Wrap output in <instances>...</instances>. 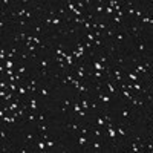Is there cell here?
<instances>
[{
    "instance_id": "cell-1",
    "label": "cell",
    "mask_w": 153,
    "mask_h": 153,
    "mask_svg": "<svg viewBox=\"0 0 153 153\" xmlns=\"http://www.w3.org/2000/svg\"><path fill=\"white\" fill-rule=\"evenodd\" d=\"M103 83H104V89L109 92V95H113V97H118L120 98V87H118L117 83L109 80V78H106Z\"/></svg>"
},
{
    "instance_id": "cell-12",
    "label": "cell",
    "mask_w": 153,
    "mask_h": 153,
    "mask_svg": "<svg viewBox=\"0 0 153 153\" xmlns=\"http://www.w3.org/2000/svg\"><path fill=\"white\" fill-rule=\"evenodd\" d=\"M23 121H26V123H38V120H37V112H32V110H28L26 112V115H25V118H23Z\"/></svg>"
},
{
    "instance_id": "cell-17",
    "label": "cell",
    "mask_w": 153,
    "mask_h": 153,
    "mask_svg": "<svg viewBox=\"0 0 153 153\" xmlns=\"http://www.w3.org/2000/svg\"><path fill=\"white\" fill-rule=\"evenodd\" d=\"M92 43H94V48H95L97 51H98V49H104V48H106V45H107V43H106V40H103V38H95V40H94Z\"/></svg>"
},
{
    "instance_id": "cell-19",
    "label": "cell",
    "mask_w": 153,
    "mask_h": 153,
    "mask_svg": "<svg viewBox=\"0 0 153 153\" xmlns=\"http://www.w3.org/2000/svg\"><path fill=\"white\" fill-rule=\"evenodd\" d=\"M38 97L49 98V97H51V92L48 91V87H40V89H38Z\"/></svg>"
},
{
    "instance_id": "cell-31",
    "label": "cell",
    "mask_w": 153,
    "mask_h": 153,
    "mask_svg": "<svg viewBox=\"0 0 153 153\" xmlns=\"http://www.w3.org/2000/svg\"><path fill=\"white\" fill-rule=\"evenodd\" d=\"M61 104H63V106H66V107L69 109V106H71V100H68V98H65V100H63V101H61Z\"/></svg>"
},
{
    "instance_id": "cell-25",
    "label": "cell",
    "mask_w": 153,
    "mask_h": 153,
    "mask_svg": "<svg viewBox=\"0 0 153 153\" xmlns=\"http://www.w3.org/2000/svg\"><path fill=\"white\" fill-rule=\"evenodd\" d=\"M19 83H8V89L11 92H17V89H19Z\"/></svg>"
},
{
    "instance_id": "cell-9",
    "label": "cell",
    "mask_w": 153,
    "mask_h": 153,
    "mask_svg": "<svg viewBox=\"0 0 153 153\" xmlns=\"http://www.w3.org/2000/svg\"><path fill=\"white\" fill-rule=\"evenodd\" d=\"M100 101L97 97L89 98V112H100Z\"/></svg>"
},
{
    "instance_id": "cell-4",
    "label": "cell",
    "mask_w": 153,
    "mask_h": 153,
    "mask_svg": "<svg viewBox=\"0 0 153 153\" xmlns=\"http://www.w3.org/2000/svg\"><path fill=\"white\" fill-rule=\"evenodd\" d=\"M126 38H127V34H126L124 28L117 29V31H115V37H113V43H115V46L121 49V45L126 42Z\"/></svg>"
},
{
    "instance_id": "cell-27",
    "label": "cell",
    "mask_w": 153,
    "mask_h": 153,
    "mask_svg": "<svg viewBox=\"0 0 153 153\" xmlns=\"http://www.w3.org/2000/svg\"><path fill=\"white\" fill-rule=\"evenodd\" d=\"M38 46L37 45H31V46H28V48H25V51H28V52L31 54V52H35V49H37Z\"/></svg>"
},
{
    "instance_id": "cell-14",
    "label": "cell",
    "mask_w": 153,
    "mask_h": 153,
    "mask_svg": "<svg viewBox=\"0 0 153 153\" xmlns=\"http://www.w3.org/2000/svg\"><path fill=\"white\" fill-rule=\"evenodd\" d=\"M92 123H94V124H97L98 127H101V129H104V127H106V124H107V123L104 121V118L101 117V113H100V112L95 115V120H94Z\"/></svg>"
},
{
    "instance_id": "cell-21",
    "label": "cell",
    "mask_w": 153,
    "mask_h": 153,
    "mask_svg": "<svg viewBox=\"0 0 153 153\" xmlns=\"http://www.w3.org/2000/svg\"><path fill=\"white\" fill-rule=\"evenodd\" d=\"M37 132H38V133L48 132V124H46V123H38V124H37Z\"/></svg>"
},
{
    "instance_id": "cell-32",
    "label": "cell",
    "mask_w": 153,
    "mask_h": 153,
    "mask_svg": "<svg viewBox=\"0 0 153 153\" xmlns=\"http://www.w3.org/2000/svg\"><path fill=\"white\" fill-rule=\"evenodd\" d=\"M60 112H61V113H68V112H69V109H68L66 106H63V104H60Z\"/></svg>"
},
{
    "instance_id": "cell-29",
    "label": "cell",
    "mask_w": 153,
    "mask_h": 153,
    "mask_svg": "<svg viewBox=\"0 0 153 153\" xmlns=\"http://www.w3.org/2000/svg\"><path fill=\"white\" fill-rule=\"evenodd\" d=\"M133 141H136L138 144H141V143L144 141V139H143V136H141V135H135V136H133Z\"/></svg>"
},
{
    "instance_id": "cell-23",
    "label": "cell",
    "mask_w": 153,
    "mask_h": 153,
    "mask_svg": "<svg viewBox=\"0 0 153 153\" xmlns=\"http://www.w3.org/2000/svg\"><path fill=\"white\" fill-rule=\"evenodd\" d=\"M80 104H81V109H84L87 112L89 110V98H81L80 100Z\"/></svg>"
},
{
    "instance_id": "cell-3",
    "label": "cell",
    "mask_w": 153,
    "mask_h": 153,
    "mask_svg": "<svg viewBox=\"0 0 153 153\" xmlns=\"http://www.w3.org/2000/svg\"><path fill=\"white\" fill-rule=\"evenodd\" d=\"M80 124H81L80 120L72 118V120H69V121L65 124V130H68L71 135H76V133H78V129H80Z\"/></svg>"
},
{
    "instance_id": "cell-22",
    "label": "cell",
    "mask_w": 153,
    "mask_h": 153,
    "mask_svg": "<svg viewBox=\"0 0 153 153\" xmlns=\"http://www.w3.org/2000/svg\"><path fill=\"white\" fill-rule=\"evenodd\" d=\"M17 57H20V60H23V61H26V60H29V58H31L29 52H26V51H19Z\"/></svg>"
},
{
    "instance_id": "cell-26",
    "label": "cell",
    "mask_w": 153,
    "mask_h": 153,
    "mask_svg": "<svg viewBox=\"0 0 153 153\" xmlns=\"http://www.w3.org/2000/svg\"><path fill=\"white\" fill-rule=\"evenodd\" d=\"M32 43H34V45H37V46H40V45L43 43V40L40 38V35H34V40H32Z\"/></svg>"
},
{
    "instance_id": "cell-24",
    "label": "cell",
    "mask_w": 153,
    "mask_h": 153,
    "mask_svg": "<svg viewBox=\"0 0 153 153\" xmlns=\"http://www.w3.org/2000/svg\"><path fill=\"white\" fill-rule=\"evenodd\" d=\"M3 65H5V68H6V69H11V68L17 66V63H14L12 60H5V61H3Z\"/></svg>"
},
{
    "instance_id": "cell-33",
    "label": "cell",
    "mask_w": 153,
    "mask_h": 153,
    "mask_svg": "<svg viewBox=\"0 0 153 153\" xmlns=\"http://www.w3.org/2000/svg\"><path fill=\"white\" fill-rule=\"evenodd\" d=\"M29 55H31V58H37V54H35V52H31Z\"/></svg>"
},
{
    "instance_id": "cell-11",
    "label": "cell",
    "mask_w": 153,
    "mask_h": 153,
    "mask_svg": "<svg viewBox=\"0 0 153 153\" xmlns=\"http://www.w3.org/2000/svg\"><path fill=\"white\" fill-rule=\"evenodd\" d=\"M76 144H78V147L80 149H86L87 150V147H89V138L87 136H83V135H76Z\"/></svg>"
},
{
    "instance_id": "cell-20",
    "label": "cell",
    "mask_w": 153,
    "mask_h": 153,
    "mask_svg": "<svg viewBox=\"0 0 153 153\" xmlns=\"http://www.w3.org/2000/svg\"><path fill=\"white\" fill-rule=\"evenodd\" d=\"M37 120H38V123H46V112L45 110H38L37 112Z\"/></svg>"
},
{
    "instance_id": "cell-16",
    "label": "cell",
    "mask_w": 153,
    "mask_h": 153,
    "mask_svg": "<svg viewBox=\"0 0 153 153\" xmlns=\"http://www.w3.org/2000/svg\"><path fill=\"white\" fill-rule=\"evenodd\" d=\"M89 92H91V89H89L86 84H84V81L78 86V89H76V95H89Z\"/></svg>"
},
{
    "instance_id": "cell-5",
    "label": "cell",
    "mask_w": 153,
    "mask_h": 153,
    "mask_svg": "<svg viewBox=\"0 0 153 153\" xmlns=\"http://www.w3.org/2000/svg\"><path fill=\"white\" fill-rule=\"evenodd\" d=\"M101 149H103V143H101V139H98V138H91V139H89V147H87V150L101 152Z\"/></svg>"
},
{
    "instance_id": "cell-18",
    "label": "cell",
    "mask_w": 153,
    "mask_h": 153,
    "mask_svg": "<svg viewBox=\"0 0 153 153\" xmlns=\"http://www.w3.org/2000/svg\"><path fill=\"white\" fill-rule=\"evenodd\" d=\"M26 66H23V63H17V66H16V72L17 74H20V75H23L25 76V80L28 78V75H26Z\"/></svg>"
},
{
    "instance_id": "cell-30",
    "label": "cell",
    "mask_w": 153,
    "mask_h": 153,
    "mask_svg": "<svg viewBox=\"0 0 153 153\" xmlns=\"http://www.w3.org/2000/svg\"><path fill=\"white\" fill-rule=\"evenodd\" d=\"M9 5H11V2H9V0H2V9H6Z\"/></svg>"
},
{
    "instance_id": "cell-15",
    "label": "cell",
    "mask_w": 153,
    "mask_h": 153,
    "mask_svg": "<svg viewBox=\"0 0 153 153\" xmlns=\"http://www.w3.org/2000/svg\"><path fill=\"white\" fill-rule=\"evenodd\" d=\"M0 139L2 143H8V126L0 124Z\"/></svg>"
},
{
    "instance_id": "cell-2",
    "label": "cell",
    "mask_w": 153,
    "mask_h": 153,
    "mask_svg": "<svg viewBox=\"0 0 153 153\" xmlns=\"http://www.w3.org/2000/svg\"><path fill=\"white\" fill-rule=\"evenodd\" d=\"M136 42V55L138 57H141V58H146L147 57V45H146V38L141 37V38H138Z\"/></svg>"
},
{
    "instance_id": "cell-13",
    "label": "cell",
    "mask_w": 153,
    "mask_h": 153,
    "mask_svg": "<svg viewBox=\"0 0 153 153\" xmlns=\"http://www.w3.org/2000/svg\"><path fill=\"white\" fill-rule=\"evenodd\" d=\"M133 92H130V91H127V89H120V98H123V100H126V101H130L132 98H133Z\"/></svg>"
},
{
    "instance_id": "cell-6",
    "label": "cell",
    "mask_w": 153,
    "mask_h": 153,
    "mask_svg": "<svg viewBox=\"0 0 153 153\" xmlns=\"http://www.w3.org/2000/svg\"><path fill=\"white\" fill-rule=\"evenodd\" d=\"M52 57H43V58H40L38 60V63H37V69H48V68H52L51 65H52Z\"/></svg>"
},
{
    "instance_id": "cell-28",
    "label": "cell",
    "mask_w": 153,
    "mask_h": 153,
    "mask_svg": "<svg viewBox=\"0 0 153 153\" xmlns=\"http://www.w3.org/2000/svg\"><path fill=\"white\" fill-rule=\"evenodd\" d=\"M54 146H55V141H51V139L48 138V139H46V147H48V150H49V149H52Z\"/></svg>"
},
{
    "instance_id": "cell-8",
    "label": "cell",
    "mask_w": 153,
    "mask_h": 153,
    "mask_svg": "<svg viewBox=\"0 0 153 153\" xmlns=\"http://www.w3.org/2000/svg\"><path fill=\"white\" fill-rule=\"evenodd\" d=\"M76 135H83V136H91V121L89 123H81L80 124V129H78V133Z\"/></svg>"
},
{
    "instance_id": "cell-7",
    "label": "cell",
    "mask_w": 153,
    "mask_h": 153,
    "mask_svg": "<svg viewBox=\"0 0 153 153\" xmlns=\"http://www.w3.org/2000/svg\"><path fill=\"white\" fill-rule=\"evenodd\" d=\"M95 58L101 63V65H104L106 68L107 66H110V58H109V55L104 52V51H101V52H98L97 55H95Z\"/></svg>"
},
{
    "instance_id": "cell-10",
    "label": "cell",
    "mask_w": 153,
    "mask_h": 153,
    "mask_svg": "<svg viewBox=\"0 0 153 153\" xmlns=\"http://www.w3.org/2000/svg\"><path fill=\"white\" fill-rule=\"evenodd\" d=\"M95 97L98 98V101H100V103H103V107H107V106H109V103H110V101H112L110 95H106L104 92H100V94H95Z\"/></svg>"
}]
</instances>
